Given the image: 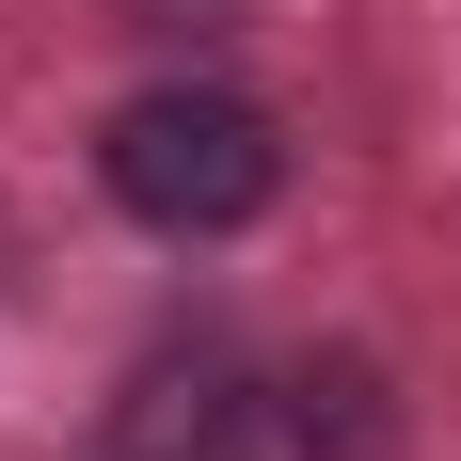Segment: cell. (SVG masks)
<instances>
[{
    "label": "cell",
    "instance_id": "6da1fadb",
    "mask_svg": "<svg viewBox=\"0 0 461 461\" xmlns=\"http://www.w3.org/2000/svg\"><path fill=\"white\" fill-rule=\"evenodd\" d=\"M95 176L159 239H239V223H271V191H286V128L255 95H223V80H143L112 112V143H95Z\"/></svg>",
    "mask_w": 461,
    "mask_h": 461
},
{
    "label": "cell",
    "instance_id": "7a4b0ae2",
    "mask_svg": "<svg viewBox=\"0 0 461 461\" xmlns=\"http://www.w3.org/2000/svg\"><path fill=\"white\" fill-rule=\"evenodd\" d=\"M271 429H286V461H382V446H398L382 366H303V382H271Z\"/></svg>",
    "mask_w": 461,
    "mask_h": 461
}]
</instances>
